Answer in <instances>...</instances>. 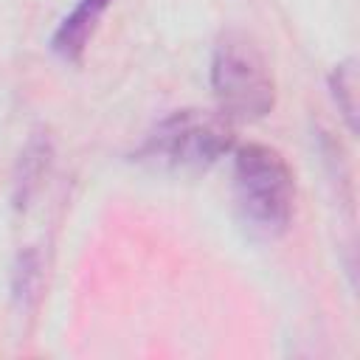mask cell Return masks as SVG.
<instances>
[{
	"label": "cell",
	"instance_id": "cell-6",
	"mask_svg": "<svg viewBox=\"0 0 360 360\" xmlns=\"http://www.w3.org/2000/svg\"><path fill=\"white\" fill-rule=\"evenodd\" d=\"M329 90H332V98H335L338 110L343 112L349 129L357 132V68H354V59L335 65V70L329 76Z\"/></svg>",
	"mask_w": 360,
	"mask_h": 360
},
{
	"label": "cell",
	"instance_id": "cell-4",
	"mask_svg": "<svg viewBox=\"0 0 360 360\" xmlns=\"http://www.w3.org/2000/svg\"><path fill=\"white\" fill-rule=\"evenodd\" d=\"M107 6H110V0H79L73 6V11L68 17H62V22L56 25V31L51 37L53 53L68 62H79L87 48V39L93 37L96 22Z\"/></svg>",
	"mask_w": 360,
	"mask_h": 360
},
{
	"label": "cell",
	"instance_id": "cell-2",
	"mask_svg": "<svg viewBox=\"0 0 360 360\" xmlns=\"http://www.w3.org/2000/svg\"><path fill=\"white\" fill-rule=\"evenodd\" d=\"M233 146L231 121L211 110H174L152 127L135 158L152 169H208Z\"/></svg>",
	"mask_w": 360,
	"mask_h": 360
},
{
	"label": "cell",
	"instance_id": "cell-5",
	"mask_svg": "<svg viewBox=\"0 0 360 360\" xmlns=\"http://www.w3.org/2000/svg\"><path fill=\"white\" fill-rule=\"evenodd\" d=\"M51 158H53V143L45 132H34L28 138V143L22 146L20 152V160H17V169H14V205L17 208H25L34 194L39 191L45 174H48V166H51Z\"/></svg>",
	"mask_w": 360,
	"mask_h": 360
},
{
	"label": "cell",
	"instance_id": "cell-3",
	"mask_svg": "<svg viewBox=\"0 0 360 360\" xmlns=\"http://www.w3.org/2000/svg\"><path fill=\"white\" fill-rule=\"evenodd\" d=\"M211 87L225 115L264 118L276 104L273 73L245 34H225L211 59Z\"/></svg>",
	"mask_w": 360,
	"mask_h": 360
},
{
	"label": "cell",
	"instance_id": "cell-7",
	"mask_svg": "<svg viewBox=\"0 0 360 360\" xmlns=\"http://www.w3.org/2000/svg\"><path fill=\"white\" fill-rule=\"evenodd\" d=\"M37 284H39V253H37V250H22V253L17 256L14 270H11V290H14V298L25 304L28 298H34Z\"/></svg>",
	"mask_w": 360,
	"mask_h": 360
},
{
	"label": "cell",
	"instance_id": "cell-1",
	"mask_svg": "<svg viewBox=\"0 0 360 360\" xmlns=\"http://www.w3.org/2000/svg\"><path fill=\"white\" fill-rule=\"evenodd\" d=\"M233 194L242 219L262 236H281L292 219L295 180L278 149L239 146L233 155Z\"/></svg>",
	"mask_w": 360,
	"mask_h": 360
}]
</instances>
